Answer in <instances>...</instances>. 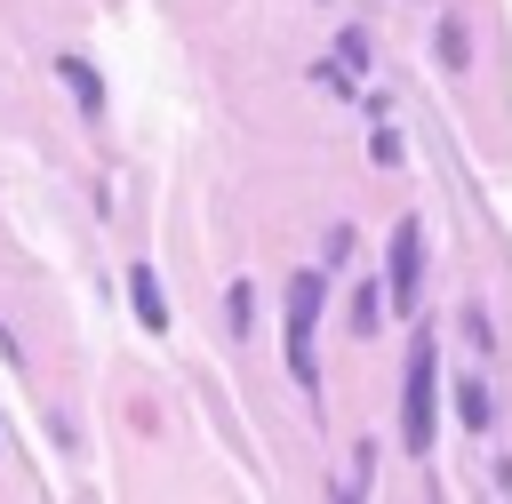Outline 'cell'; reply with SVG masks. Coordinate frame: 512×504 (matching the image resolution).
I'll list each match as a JSON object with an SVG mask.
<instances>
[{
	"instance_id": "7",
	"label": "cell",
	"mask_w": 512,
	"mask_h": 504,
	"mask_svg": "<svg viewBox=\"0 0 512 504\" xmlns=\"http://www.w3.org/2000/svg\"><path fill=\"white\" fill-rule=\"evenodd\" d=\"M56 80H72V96H80V104H88V112H96V104H104V88H96V72H88V64H80V56H56Z\"/></svg>"
},
{
	"instance_id": "1",
	"label": "cell",
	"mask_w": 512,
	"mask_h": 504,
	"mask_svg": "<svg viewBox=\"0 0 512 504\" xmlns=\"http://www.w3.org/2000/svg\"><path fill=\"white\" fill-rule=\"evenodd\" d=\"M440 440V336L416 328L408 344V384H400V448L408 456H432Z\"/></svg>"
},
{
	"instance_id": "10",
	"label": "cell",
	"mask_w": 512,
	"mask_h": 504,
	"mask_svg": "<svg viewBox=\"0 0 512 504\" xmlns=\"http://www.w3.org/2000/svg\"><path fill=\"white\" fill-rule=\"evenodd\" d=\"M464 336H472V352H496V336H488V312H480V304L464 312Z\"/></svg>"
},
{
	"instance_id": "8",
	"label": "cell",
	"mask_w": 512,
	"mask_h": 504,
	"mask_svg": "<svg viewBox=\"0 0 512 504\" xmlns=\"http://www.w3.org/2000/svg\"><path fill=\"white\" fill-rule=\"evenodd\" d=\"M376 320H384V288H360L352 296V336H376Z\"/></svg>"
},
{
	"instance_id": "11",
	"label": "cell",
	"mask_w": 512,
	"mask_h": 504,
	"mask_svg": "<svg viewBox=\"0 0 512 504\" xmlns=\"http://www.w3.org/2000/svg\"><path fill=\"white\" fill-rule=\"evenodd\" d=\"M336 56H344V64L360 72V64H368V32H344V40H336Z\"/></svg>"
},
{
	"instance_id": "5",
	"label": "cell",
	"mask_w": 512,
	"mask_h": 504,
	"mask_svg": "<svg viewBox=\"0 0 512 504\" xmlns=\"http://www.w3.org/2000/svg\"><path fill=\"white\" fill-rule=\"evenodd\" d=\"M456 424L488 432V424H496V392H488V384H456Z\"/></svg>"
},
{
	"instance_id": "6",
	"label": "cell",
	"mask_w": 512,
	"mask_h": 504,
	"mask_svg": "<svg viewBox=\"0 0 512 504\" xmlns=\"http://www.w3.org/2000/svg\"><path fill=\"white\" fill-rule=\"evenodd\" d=\"M432 48H440V64H448V72H464V64H472V32H464L456 16H440V32H432Z\"/></svg>"
},
{
	"instance_id": "9",
	"label": "cell",
	"mask_w": 512,
	"mask_h": 504,
	"mask_svg": "<svg viewBox=\"0 0 512 504\" xmlns=\"http://www.w3.org/2000/svg\"><path fill=\"white\" fill-rule=\"evenodd\" d=\"M368 160H376V168H400L408 152H400V136H392V128H376V136H368Z\"/></svg>"
},
{
	"instance_id": "4",
	"label": "cell",
	"mask_w": 512,
	"mask_h": 504,
	"mask_svg": "<svg viewBox=\"0 0 512 504\" xmlns=\"http://www.w3.org/2000/svg\"><path fill=\"white\" fill-rule=\"evenodd\" d=\"M128 304H136V320H144L152 336H168V296H160V280H152L144 264L128 272Z\"/></svg>"
},
{
	"instance_id": "2",
	"label": "cell",
	"mask_w": 512,
	"mask_h": 504,
	"mask_svg": "<svg viewBox=\"0 0 512 504\" xmlns=\"http://www.w3.org/2000/svg\"><path fill=\"white\" fill-rule=\"evenodd\" d=\"M320 296H328V272H288V328H280V344H288V376H296L304 392H320V360H312Z\"/></svg>"
},
{
	"instance_id": "3",
	"label": "cell",
	"mask_w": 512,
	"mask_h": 504,
	"mask_svg": "<svg viewBox=\"0 0 512 504\" xmlns=\"http://www.w3.org/2000/svg\"><path fill=\"white\" fill-rule=\"evenodd\" d=\"M384 296H392V312H416V296H424V224H416V216H400V224H392Z\"/></svg>"
}]
</instances>
